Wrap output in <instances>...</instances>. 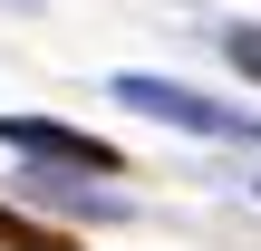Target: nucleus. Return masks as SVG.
<instances>
[{"mask_svg":"<svg viewBox=\"0 0 261 251\" xmlns=\"http://www.w3.org/2000/svg\"><path fill=\"white\" fill-rule=\"evenodd\" d=\"M116 106H136V116H155V126H184V135H213V145H261V116L242 106H213V97H194V87H174V77H116Z\"/></svg>","mask_w":261,"mask_h":251,"instance_id":"obj_1","label":"nucleus"},{"mask_svg":"<svg viewBox=\"0 0 261 251\" xmlns=\"http://www.w3.org/2000/svg\"><path fill=\"white\" fill-rule=\"evenodd\" d=\"M0 145L10 155H39V164H68V174H126V155L87 126H58V116H0Z\"/></svg>","mask_w":261,"mask_h":251,"instance_id":"obj_2","label":"nucleus"},{"mask_svg":"<svg viewBox=\"0 0 261 251\" xmlns=\"http://www.w3.org/2000/svg\"><path fill=\"white\" fill-rule=\"evenodd\" d=\"M0 251H77V242H68L58 222H29V213H10V203H0Z\"/></svg>","mask_w":261,"mask_h":251,"instance_id":"obj_3","label":"nucleus"},{"mask_svg":"<svg viewBox=\"0 0 261 251\" xmlns=\"http://www.w3.org/2000/svg\"><path fill=\"white\" fill-rule=\"evenodd\" d=\"M223 58H232L242 77H261V19H232V29H223Z\"/></svg>","mask_w":261,"mask_h":251,"instance_id":"obj_4","label":"nucleus"}]
</instances>
